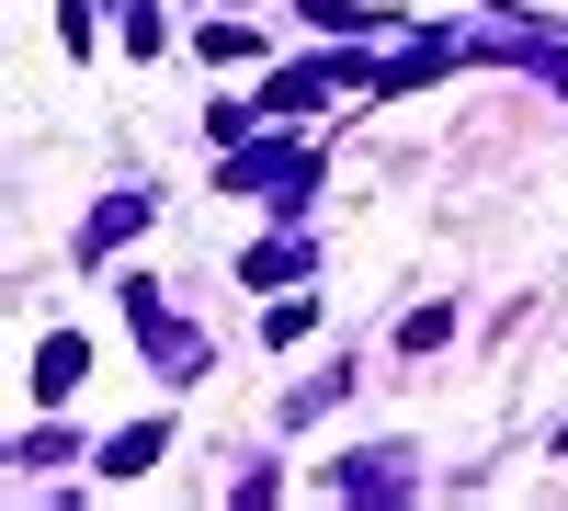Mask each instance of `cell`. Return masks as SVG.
Masks as SVG:
<instances>
[{"label":"cell","mask_w":568,"mask_h":511,"mask_svg":"<svg viewBox=\"0 0 568 511\" xmlns=\"http://www.w3.org/2000/svg\"><path fill=\"white\" fill-rule=\"evenodd\" d=\"M80 387V341H45V364H34V398H69Z\"/></svg>","instance_id":"cell-1"}]
</instances>
